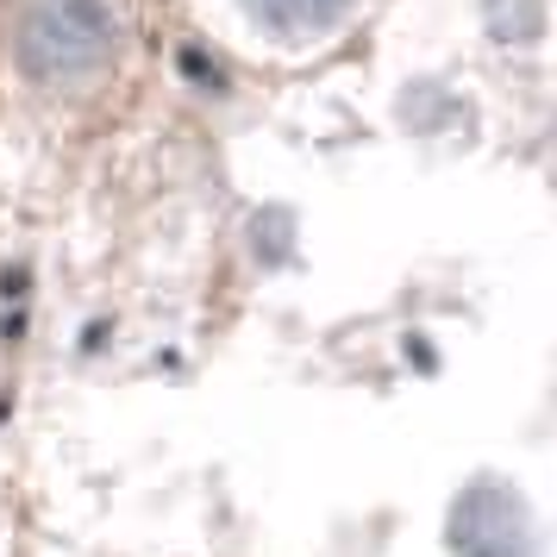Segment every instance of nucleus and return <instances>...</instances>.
<instances>
[{
	"label": "nucleus",
	"instance_id": "2",
	"mask_svg": "<svg viewBox=\"0 0 557 557\" xmlns=\"http://www.w3.org/2000/svg\"><path fill=\"white\" fill-rule=\"evenodd\" d=\"M451 557H532V513L527 495L502 476H476L457 488L451 520H445Z\"/></svg>",
	"mask_w": 557,
	"mask_h": 557
},
{
	"label": "nucleus",
	"instance_id": "1",
	"mask_svg": "<svg viewBox=\"0 0 557 557\" xmlns=\"http://www.w3.org/2000/svg\"><path fill=\"white\" fill-rule=\"evenodd\" d=\"M126 38L132 32L120 0H20L7 20V63L32 88L70 95L120 70Z\"/></svg>",
	"mask_w": 557,
	"mask_h": 557
},
{
	"label": "nucleus",
	"instance_id": "3",
	"mask_svg": "<svg viewBox=\"0 0 557 557\" xmlns=\"http://www.w3.org/2000/svg\"><path fill=\"white\" fill-rule=\"evenodd\" d=\"M245 13L282 45H320L357 13V0H245Z\"/></svg>",
	"mask_w": 557,
	"mask_h": 557
}]
</instances>
